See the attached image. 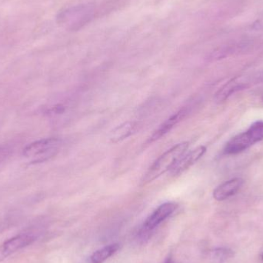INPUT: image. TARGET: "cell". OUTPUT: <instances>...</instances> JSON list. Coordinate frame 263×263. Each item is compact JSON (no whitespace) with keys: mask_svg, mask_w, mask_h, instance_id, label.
Returning a JSON list of instances; mask_svg holds the SVG:
<instances>
[{"mask_svg":"<svg viewBox=\"0 0 263 263\" xmlns=\"http://www.w3.org/2000/svg\"><path fill=\"white\" fill-rule=\"evenodd\" d=\"M206 152V147L204 145H200L195 149L192 150L190 153H185L179 161L176 162L171 170V173L173 176H179L184 172L190 168L192 165H194L197 161H199Z\"/></svg>","mask_w":263,"mask_h":263,"instance_id":"ba28073f","label":"cell"},{"mask_svg":"<svg viewBox=\"0 0 263 263\" xmlns=\"http://www.w3.org/2000/svg\"><path fill=\"white\" fill-rule=\"evenodd\" d=\"M262 81H263V73L236 77L226 83L217 91V92L215 94V102L217 103H223L236 92L247 89L250 86Z\"/></svg>","mask_w":263,"mask_h":263,"instance_id":"5b68a950","label":"cell"},{"mask_svg":"<svg viewBox=\"0 0 263 263\" xmlns=\"http://www.w3.org/2000/svg\"><path fill=\"white\" fill-rule=\"evenodd\" d=\"M39 232L29 230L20 233L0 245V262L16 252L32 245L38 239Z\"/></svg>","mask_w":263,"mask_h":263,"instance_id":"8992f818","label":"cell"},{"mask_svg":"<svg viewBox=\"0 0 263 263\" xmlns=\"http://www.w3.org/2000/svg\"><path fill=\"white\" fill-rule=\"evenodd\" d=\"M178 205L173 202H165L159 205L145 220L143 230L145 232L152 231L162 223L164 220L170 217L177 209Z\"/></svg>","mask_w":263,"mask_h":263,"instance_id":"52a82bcc","label":"cell"},{"mask_svg":"<svg viewBox=\"0 0 263 263\" xmlns=\"http://www.w3.org/2000/svg\"><path fill=\"white\" fill-rule=\"evenodd\" d=\"M261 258H262V260L263 261V253H262V256H261Z\"/></svg>","mask_w":263,"mask_h":263,"instance_id":"e0dca14e","label":"cell"},{"mask_svg":"<svg viewBox=\"0 0 263 263\" xmlns=\"http://www.w3.org/2000/svg\"><path fill=\"white\" fill-rule=\"evenodd\" d=\"M243 179L234 178L216 187L213 191V198L217 201H223L236 195L243 185Z\"/></svg>","mask_w":263,"mask_h":263,"instance_id":"30bf717a","label":"cell"},{"mask_svg":"<svg viewBox=\"0 0 263 263\" xmlns=\"http://www.w3.org/2000/svg\"><path fill=\"white\" fill-rule=\"evenodd\" d=\"M92 4H80L63 9L57 15V23L66 30L79 31L89 24L95 17Z\"/></svg>","mask_w":263,"mask_h":263,"instance_id":"6da1fadb","label":"cell"},{"mask_svg":"<svg viewBox=\"0 0 263 263\" xmlns=\"http://www.w3.org/2000/svg\"><path fill=\"white\" fill-rule=\"evenodd\" d=\"M233 256V252L226 248H218L210 253V261L212 263H224L229 258Z\"/></svg>","mask_w":263,"mask_h":263,"instance_id":"5bb4252c","label":"cell"},{"mask_svg":"<svg viewBox=\"0 0 263 263\" xmlns=\"http://www.w3.org/2000/svg\"><path fill=\"white\" fill-rule=\"evenodd\" d=\"M61 146V139L45 138L26 145L23 149V155L29 163H41L57 156Z\"/></svg>","mask_w":263,"mask_h":263,"instance_id":"3957f363","label":"cell"},{"mask_svg":"<svg viewBox=\"0 0 263 263\" xmlns=\"http://www.w3.org/2000/svg\"><path fill=\"white\" fill-rule=\"evenodd\" d=\"M263 140V121L251 125L248 130L232 138L224 148L227 155H236L245 151L256 142Z\"/></svg>","mask_w":263,"mask_h":263,"instance_id":"277c9868","label":"cell"},{"mask_svg":"<svg viewBox=\"0 0 263 263\" xmlns=\"http://www.w3.org/2000/svg\"><path fill=\"white\" fill-rule=\"evenodd\" d=\"M189 145L188 142H181L161 155L145 173L142 179L143 184L149 183L166 172L171 171L176 162L186 153Z\"/></svg>","mask_w":263,"mask_h":263,"instance_id":"7a4b0ae2","label":"cell"},{"mask_svg":"<svg viewBox=\"0 0 263 263\" xmlns=\"http://www.w3.org/2000/svg\"><path fill=\"white\" fill-rule=\"evenodd\" d=\"M13 150V147L8 144L0 146V164L6 161L12 155Z\"/></svg>","mask_w":263,"mask_h":263,"instance_id":"9a60e30c","label":"cell"},{"mask_svg":"<svg viewBox=\"0 0 263 263\" xmlns=\"http://www.w3.org/2000/svg\"><path fill=\"white\" fill-rule=\"evenodd\" d=\"M188 114V109L186 108H183V109H180L178 111L176 114H173V116L167 119L159 128L154 132L151 137H149L148 142L149 143L151 142H156V141L159 140L161 138L165 136L167 133H170L178 123H180Z\"/></svg>","mask_w":263,"mask_h":263,"instance_id":"9c48e42d","label":"cell"},{"mask_svg":"<svg viewBox=\"0 0 263 263\" xmlns=\"http://www.w3.org/2000/svg\"><path fill=\"white\" fill-rule=\"evenodd\" d=\"M120 249V245L117 243L111 244L107 247H103L101 250H97L91 256L92 263H103L106 259L115 254Z\"/></svg>","mask_w":263,"mask_h":263,"instance_id":"4fadbf2b","label":"cell"},{"mask_svg":"<svg viewBox=\"0 0 263 263\" xmlns=\"http://www.w3.org/2000/svg\"><path fill=\"white\" fill-rule=\"evenodd\" d=\"M136 127L137 126L134 122H126V123H123L110 132L109 139L114 143L121 142L131 136L133 133H136Z\"/></svg>","mask_w":263,"mask_h":263,"instance_id":"7c38bea8","label":"cell"},{"mask_svg":"<svg viewBox=\"0 0 263 263\" xmlns=\"http://www.w3.org/2000/svg\"><path fill=\"white\" fill-rule=\"evenodd\" d=\"M247 46H248L247 42H240V43H232V44L220 46L211 52L210 55V60H219L227 58L239 51L243 50Z\"/></svg>","mask_w":263,"mask_h":263,"instance_id":"8fae6325","label":"cell"},{"mask_svg":"<svg viewBox=\"0 0 263 263\" xmlns=\"http://www.w3.org/2000/svg\"><path fill=\"white\" fill-rule=\"evenodd\" d=\"M165 263H174V262H173V260H172V259H170V258H168V259H167V260L165 261Z\"/></svg>","mask_w":263,"mask_h":263,"instance_id":"2e32d148","label":"cell"}]
</instances>
